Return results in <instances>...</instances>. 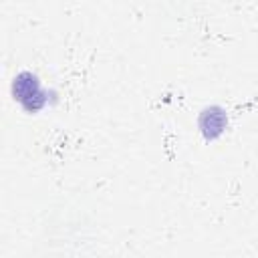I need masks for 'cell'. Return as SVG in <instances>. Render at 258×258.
Returning a JSON list of instances; mask_svg holds the SVG:
<instances>
[{"instance_id":"cell-2","label":"cell","mask_w":258,"mask_h":258,"mask_svg":"<svg viewBox=\"0 0 258 258\" xmlns=\"http://www.w3.org/2000/svg\"><path fill=\"white\" fill-rule=\"evenodd\" d=\"M198 127H200V133L208 141L218 139L226 131V127H228L226 109H222L220 105H210V107L202 109V113L198 117Z\"/></svg>"},{"instance_id":"cell-1","label":"cell","mask_w":258,"mask_h":258,"mask_svg":"<svg viewBox=\"0 0 258 258\" xmlns=\"http://www.w3.org/2000/svg\"><path fill=\"white\" fill-rule=\"evenodd\" d=\"M12 95L28 113H36L48 103V93L40 89L38 77L34 73H30V71H20L14 77Z\"/></svg>"}]
</instances>
